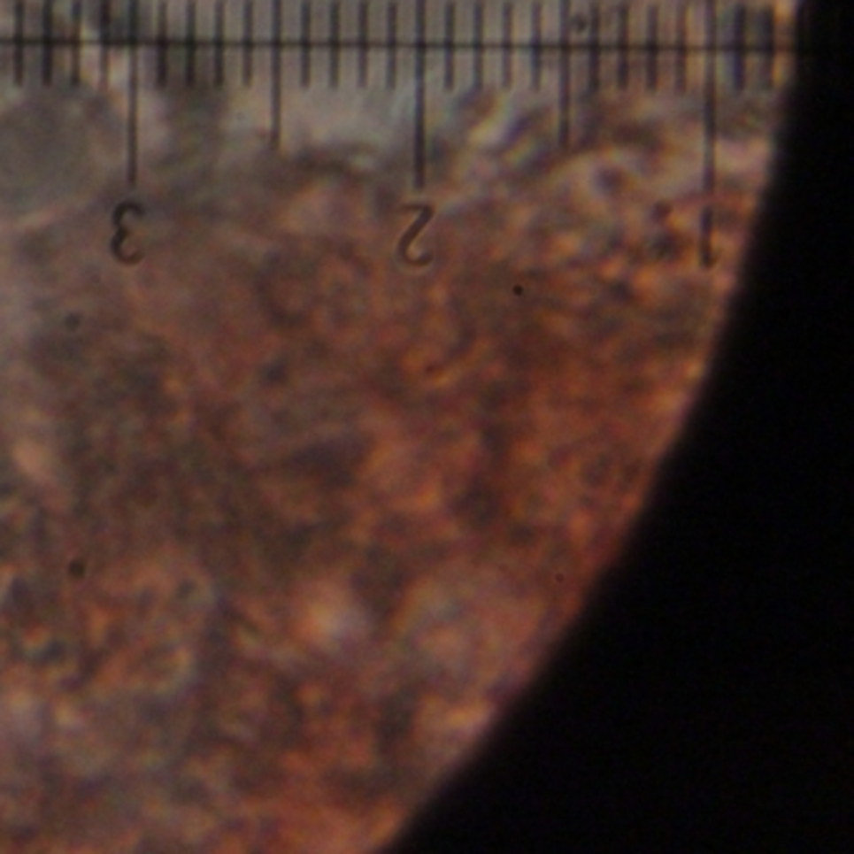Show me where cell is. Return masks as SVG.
<instances>
[{"label":"cell","instance_id":"6da1fadb","mask_svg":"<svg viewBox=\"0 0 854 854\" xmlns=\"http://www.w3.org/2000/svg\"><path fill=\"white\" fill-rule=\"evenodd\" d=\"M271 111H273V146H279L281 123H283V0H273V88H271Z\"/></svg>","mask_w":854,"mask_h":854},{"label":"cell","instance_id":"7a4b0ae2","mask_svg":"<svg viewBox=\"0 0 854 854\" xmlns=\"http://www.w3.org/2000/svg\"><path fill=\"white\" fill-rule=\"evenodd\" d=\"M28 73V5L15 0L13 5V81L23 86Z\"/></svg>","mask_w":854,"mask_h":854},{"label":"cell","instance_id":"3957f363","mask_svg":"<svg viewBox=\"0 0 854 854\" xmlns=\"http://www.w3.org/2000/svg\"><path fill=\"white\" fill-rule=\"evenodd\" d=\"M171 75V20H168V3H158V20H156V86L165 88Z\"/></svg>","mask_w":854,"mask_h":854},{"label":"cell","instance_id":"277c9868","mask_svg":"<svg viewBox=\"0 0 854 854\" xmlns=\"http://www.w3.org/2000/svg\"><path fill=\"white\" fill-rule=\"evenodd\" d=\"M183 78L193 88L198 78V3L188 0L186 5V45H183Z\"/></svg>","mask_w":854,"mask_h":854},{"label":"cell","instance_id":"5b68a950","mask_svg":"<svg viewBox=\"0 0 854 854\" xmlns=\"http://www.w3.org/2000/svg\"><path fill=\"white\" fill-rule=\"evenodd\" d=\"M226 86V3H216L213 13V88Z\"/></svg>","mask_w":854,"mask_h":854},{"label":"cell","instance_id":"8992f818","mask_svg":"<svg viewBox=\"0 0 854 854\" xmlns=\"http://www.w3.org/2000/svg\"><path fill=\"white\" fill-rule=\"evenodd\" d=\"M253 26H256V3L246 0L243 5V41H241V81L243 86L253 83Z\"/></svg>","mask_w":854,"mask_h":854},{"label":"cell","instance_id":"52a82bcc","mask_svg":"<svg viewBox=\"0 0 854 854\" xmlns=\"http://www.w3.org/2000/svg\"><path fill=\"white\" fill-rule=\"evenodd\" d=\"M71 86L81 83V60H83V0H75L71 11Z\"/></svg>","mask_w":854,"mask_h":854}]
</instances>
